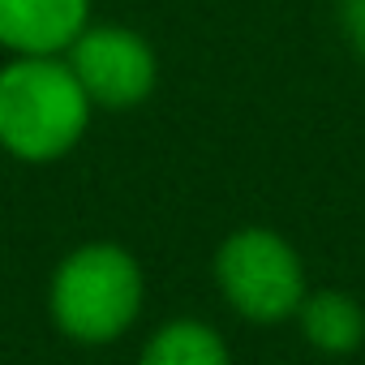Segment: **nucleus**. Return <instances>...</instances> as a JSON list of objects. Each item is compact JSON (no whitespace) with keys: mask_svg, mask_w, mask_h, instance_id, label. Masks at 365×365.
<instances>
[{"mask_svg":"<svg viewBox=\"0 0 365 365\" xmlns=\"http://www.w3.org/2000/svg\"><path fill=\"white\" fill-rule=\"evenodd\" d=\"M95 116L65 56H9L0 65V150L18 163H56L78 150Z\"/></svg>","mask_w":365,"mask_h":365,"instance_id":"nucleus-1","label":"nucleus"},{"mask_svg":"<svg viewBox=\"0 0 365 365\" xmlns=\"http://www.w3.org/2000/svg\"><path fill=\"white\" fill-rule=\"evenodd\" d=\"M142 262L120 241L73 245L48 279V318L65 339L82 348H103L129 335V327L142 314Z\"/></svg>","mask_w":365,"mask_h":365,"instance_id":"nucleus-2","label":"nucleus"},{"mask_svg":"<svg viewBox=\"0 0 365 365\" xmlns=\"http://www.w3.org/2000/svg\"><path fill=\"white\" fill-rule=\"evenodd\" d=\"M211 275L215 288L224 297V305L254 327H279L292 322L309 279H305V262L297 254V245L262 224H245L232 228L211 258Z\"/></svg>","mask_w":365,"mask_h":365,"instance_id":"nucleus-3","label":"nucleus"},{"mask_svg":"<svg viewBox=\"0 0 365 365\" xmlns=\"http://www.w3.org/2000/svg\"><path fill=\"white\" fill-rule=\"evenodd\" d=\"M86 99L103 112H133L159 86V56L150 39L120 22H91L65 52Z\"/></svg>","mask_w":365,"mask_h":365,"instance_id":"nucleus-4","label":"nucleus"},{"mask_svg":"<svg viewBox=\"0 0 365 365\" xmlns=\"http://www.w3.org/2000/svg\"><path fill=\"white\" fill-rule=\"evenodd\" d=\"M91 26V0H0V48L9 56H65Z\"/></svg>","mask_w":365,"mask_h":365,"instance_id":"nucleus-5","label":"nucleus"},{"mask_svg":"<svg viewBox=\"0 0 365 365\" xmlns=\"http://www.w3.org/2000/svg\"><path fill=\"white\" fill-rule=\"evenodd\" d=\"M292 322H297L301 339L322 356H352L365 344V309L356 297H348L339 288L305 292Z\"/></svg>","mask_w":365,"mask_h":365,"instance_id":"nucleus-6","label":"nucleus"},{"mask_svg":"<svg viewBox=\"0 0 365 365\" xmlns=\"http://www.w3.org/2000/svg\"><path fill=\"white\" fill-rule=\"evenodd\" d=\"M138 365H232V348L202 318H168L146 335Z\"/></svg>","mask_w":365,"mask_h":365,"instance_id":"nucleus-7","label":"nucleus"},{"mask_svg":"<svg viewBox=\"0 0 365 365\" xmlns=\"http://www.w3.org/2000/svg\"><path fill=\"white\" fill-rule=\"evenodd\" d=\"M339 18H344L348 43L365 56V0H339Z\"/></svg>","mask_w":365,"mask_h":365,"instance_id":"nucleus-8","label":"nucleus"}]
</instances>
